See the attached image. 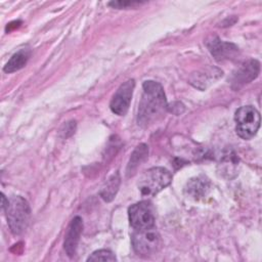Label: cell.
<instances>
[{"label":"cell","mask_w":262,"mask_h":262,"mask_svg":"<svg viewBox=\"0 0 262 262\" xmlns=\"http://www.w3.org/2000/svg\"><path fill=\"white\" fill-rule=\"evenodd\" d=\"M168 105L162 85L156 81H145L142 85V95L137 111V124L146 128L161 120Z\"/></svg>","instance_id":"1"},{"label":"cell","mask_w":262,"mask_h":262,"mask_svg":"<svg viewBox=\"0 0 262 262\" xmlns=\"http://www.w3.org/2000/svg\"><path fill=\"white\" fill-rule=\"evenodd\" d=\"M4 210L10 231L15 235L23 233L31 218V208L27 200L19 195H13L7 201Z\"/></svg>","instance_id":"2"},{"label":"cell","mask_w":262,"mask_h":262,"mask_svg":"<svg viewBox=\"0 0 262 262\" xmlns=\"http://www.w3.org/2000/svg\"><path fill=\"white\" fill-rule=\"evenodd\" d=\"M172 181V174L163 167H152L146 170L138 181V189L146 196L156 195Z\"/></svg>","instance_id":"3"},{"label":"cell","mask_w":262,"mask_h":262,"mask_svg":"<svg viewBox=\"0 0 262 262\" xmlns=\"http://www.w3.org/2000/svg\"><path fill=\"white\" fill-rule=\"evenodd\" d=\"M234 121L236 123V134L245 139H251L254 137L260 127V114L252 105H245L237 108L234 115Z\"/></svg>","instance_id":"4"},{"label":"cell","mask_w":262,"mask_h":262,"mask_svg":"<svg viewBox=\"0 0 262 262\" xmlns=\"http://www.w3.org/2000/svg\"><path fill=\"white\" fill-rule=\"evenodd\" d=\"M160 245L161 238L156 226L144 229H134L132 234V246L138 255H154L158 252Z\"/></svg>","instance_id":"5"},{"label":"cell","mask_w":262,"mask_h":262,"mask_svg":"<svg viewBox=\"0 0 262 262\" xmlns=\"http://www.w3.org/2000/svg\"><path fill=\"white\" fill-rule=\"evenodd\" d=\"M130 225L134 229H144L155 226V216L150 204L142 201L132 205L128 209Z\"/></svg>","instance_id":"6"},{"label":"cell","mask_w":262,"mask_h":262,"mask_svg":"<svg viewBox=\"0 0 262 262\" xmlns=\"http://www.w3.org/2000/svg\"><path fill=\"white\" fill-rule=\"evenodd\" d=\"M134 87L135 82L133 79H129L120 85L110 103V107L114 114L119 116L126 115L132 99Z\"/></svg>","instance_id":"7"},{"label":"cell","mask_w":262,"mask_h":262,"mask_svg":"<svg viewBox=\"0 0 262 262\" xmlns=\"http://www.w3.org/2000/svg\"><path fill=\"white\" fill-rule=\"evenodd\" d=\"M260 72V63L256 59L245 61L232 75L231 87L235 90L255 80Z\"/></svg>","instance_id":"8"},{"label":"cell","mask_w":262,"mask_h":262,"mask_svg":"<svg viewBox=\"0 0 262 262\" xmlns=\"http://www.w3.org/2000/svg\"><path fill=\"white\" fill-rule=\"evenodd\" d=\"M83 230V220L81 217L76 216L72 219L71 223L69 224L66 237H64V243L63 247L64 250L70 258H73L77 252L78 244L80 241V236Z\"/></svg>","instance_id":"9"},{"label":"cell","mask_w":262,"mask_h":262,"mask_svg":"<svg viewBox=\"0 0 262 262\" xmlns=\"http://www.w3.org/2000/svg\"><path fill=\"white\" fill-rule=\"evenodd\" d=\"M210 190L211 182L204 175H199L190 178L184 186L185 195L194 201L205 199L209 194Z\"/></svg>","instance_id":"10"},{"label":"cell","mask_w":262,"mask_h":262,"mask_svg":"<svg viewBox=\"0 0 262 262\" xmlns=\"http://www.w3.org/2000/svg\"><path fill=\"white\" fill-rule=\"evenodd\" d=\"M207 46L212 55L217 60H223L231 58L237 52V47L228 42H224L217 37L212 38L207 42Z\"/></svg>","instance_id":"11"},{"label":"cell","mask_w":262,"mask_h":262,"mask_svg":"<svg viewBox=\"0 0 262 262\" xmlns=\"http://www.w3.org/2000/svg\"><path fill=\"white\" fill-rule=\"evenodd\" d=\"M238 158L233 151H227L223 155L219 165V173L226 179H231L237 174Z\"/></svg>","instance_id":"12"},{"label":"cell","mask_w":262,"mask_h":262,"mask_svg":"<svg viewBox=\"0 0 262 262\" xmlns=\"http://www.w3.org/2000/svg\"><path fill=\"white\" fill-rule=\"evenodd\" d=\"M147 156H148V147L146 144L141 143L136 146V148L133 150V152L130 157V160L128 162V165H127L126 174L128 177L132 176L135 173L137 168L147 159Z\"/></svg>","instance_id":"13"},{"label":"cell","mask_w":262,"mask_h":262,"mask_svg":"<svg viewBox=\"0 0 262 262\" xmlns=\"http://www.w3.org/2000/svg\"><path fill=\"white\" fill-rule=\"evenodd\" d=\"M31 55V50L28 48L19 49L17 52H15L6 62V64L3 68V71L5 73H13L26 66Z\"/></svg>","instance_id":"14"},{"label":"cell","mask_w":262,"mask_h":262,"mask_svg":"<svg viewBox=\"0 0 262 262\" xmlns=\"http://www.w3.org/2000/svg\"><path fill=\"white\" fill-rule=\"evenodd\" d=\"M120 182H121V178L118 172L110 176L107 180L104 182L103 186L101 187V190H100L101 198L106 202H111L115 198L119 189Z\"/></svg>","instance_id":"15"},{"label":"cell","mask_w":262,"mask_h":262,"mask_svg":"<svg viewBox=\"0 0 262 262\" xmlns=\"http://www.w3.org/2000/svg\"><path fill=\"white\" fill-rule=\"evenodd\" d=\"M116 256L108 250H98L93 252L87 261H116Z\"/></svg>","instance_id":"16"},{"label":"cell","mask_w":262,"mask_h":262,"mask_svg":"<svg viewBox=\"0 0 262 262\" xmlns=\"http://www.w3.org/2000/svg\"><path fill=\"white\" fill-rule=\"evenodd\" d=\"M141 2H136V1H114V2H110L108 5L118 8V9H122V8H130V7H136L137 5H140Z\"/></svg>","instance_id":"17"}]
</instances>
